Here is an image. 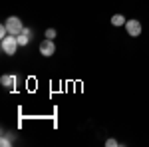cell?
I'll return each mask as SVG.
<instances>
[{"mask_svg":"<svg viewBox=\"0 0 149 147\" xmlns=\"http://www.w3.org/2000/svg\"><path fill=\"white\" fill-rule=\"evenodd\" d=\"M2 52H4V54H8V56H14V54H16V50H18V38H16V36H12V34H8L6 36V38H2Z\"/></svg>","mask_w":149,"mask_h":147,"instance_id":"cell-1","label":"cell"},{"mask_svg":"<svg viewBox=\"0 0 149 147\" xmlns=\"http://www.w3.org/2000/svg\"><path fill=\"white\" fill-rule=\"evenodd\" d=\"M4 24H6V28H8V34H12V36H18L24 30V24L18 16H10Z\"/></svg>","mask_w":149,"mask_h":147,"instance_id":"cell-2","label":"cell"},{"mask_svg":"<svg viewBox=\"0 0 149 147\" xmlns=\"http://www.w3.org/2000/svg\"><path fill=\"white\" fill-rule=\"evenodd\" d=\"M54 52H56V46H54V40H44L42 44H40V54L42 56H46V58H50V56H54Z\"/></svg>","mask_w":149,"mask_h":147,"instance_id":"cell-3","label":"cell"},{"mask_svg":"<svg viewBox=\"0 0 149 147\" xmlns=\"http://www.w3.org/2000/svg\"><path fill=\"white\" fill-rule=\"evenodd\" d=\"M125 28H127V34L129 36H139L141 34V24H139V20H127Z\"/></svg>","mask_w":149,"mask_h":147,"instance_id":"cell-4","label":"cell"},{"mask_svg":"<svg viewBox=\"0 0 149 147\" xmlns=\"http://www.w3.org/2000/svg\"><path fill=\"white\" fill-rule=\"evenodd\" d=\"M16 38H18V44L20 46H28V42L32 40V30H30V28H24Z\"/></svg>","mask_w":149,"mask_h":147,"instance_id":"cell-5","label":"cell"},{"mask_svg":"<svg viewBox=\"0 0 149 147\" xmlns=\"http://www.w3.org/2000/svg\"><path fill=\"white\" fill-rule=\"evenodd\" d=\"M0 84L6 88V90H12L16 86V76H2L0 78Z\"/></svg>","mask_w":149,"mask_h":147,"instance_id":"cell-6","label":"cell"},{"mask_svg":"<svg viewBox=\"0 0 149 147\" xmlns=\"http://www.w3.org/2000/svg\"><path fill=\"white\" fill-rule=\"evenodd\" d=\"M12 141H14V135L10 137V133H6V131H4V133H2V139H0V145H2V147H8V145H12Z\"/></svg>","mask_w":149,"mask_h":147,"instance_id":"cell-7","label":"cell"},{"mask_svg":"<svg viewBox=\"0 0 149 147\" xmlns=\"http://www.w3.org/2000/svg\"><path fill=\"white\" fill-rule=\"evenodd\" d=\"M125 22H127V20L121 16V14H115L113 18H111V24H113V26H123Z\"/></svg>","mask_w":149,"mask_h":147,"instance_id":"cell-8","label":"cell"},{"mask_svg":"<svg viewBox=\"0 0 149 147\" xmlns=\"http://www.w3.org/2000/svg\"><path fill=\"white\" fill-rule=\"evenodd\" d=\"M46 38H48V40H54V38H56V30H54V28L46 30Z\"/></svg>","mask_w":149,"mask_h":147,"instance_id":"cell-9","label":"cell"},{"mask_svg":"<svg viewBox=\"0 0 149 147\" xmlns=\"http://www.w3.org/2000/svg\"><path fill=\"white\" fill-rule=\"evenodd\" d=\"M105 145H107V147H117L119 143H117L115 139H107V141H105Z\"/></svg>","mask_w":149,"mask_h":147,"instance_id":"cell-10","label":"cell"}]
</instances>
